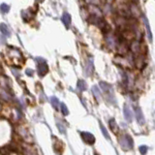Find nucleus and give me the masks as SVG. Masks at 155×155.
I'll return each mask as SVG.
<instances>
[{
  "mask_svg": "<svg viewBox=\"0 0 155 155\" xmlns=\"http://www.w3.org/2000/svg\"><path fill=\"white\" fill-rule=\"evenodd\" d=\"M92 92H93V94H94V96H95L96 99H100V97H101V92H100V90H99V88H98V86H96V85H94V86L92 87Z\"/></svg>",
  "mask_w": 155,
  "mask_h": 155,
  "instance_id": "nucleus-14",
  "label": "nucleus"
},
{
  "mask_svg": "<svg viewBox=\"0 0 155 155\" xmlns=\"http://www.w3.org/2000/svg\"><path fill=\"white\" fill-rule=\"evenodd\" d=\"M119 141H120V144H121V146L123 147L124 149L128 150V149L133 148V140L130 136L125 135V136L120 138Z\"/></svg>",
  "mask_w": 155,
  "mask_h": 155,
  "instance_id": "nucleus-2",
  "label": "nucleus"
},
{
  "mask_svg": "<svg viewBox=\"0 0 155 155\" xmlns=\"http://www.w3.org/2000/svg\"><path fill=\"white\" fill-rule=\"evenodd\" d=\"M39 1H43V0H39Z\"/></svg>",
  "mask_w": 155,
  "mask_h": 155,
  "instance_id": "nucleus-21",
  "label": "nucleus"
},
{
  "mask_svg": "<svg viewBox=\"0 0 155 155\" xmlns=\"http://www.w3.org/2000/svg\"><path fill=\"white\" fill-rule=\"evenodd\" d=\"M78 88L80 91H84L86 89V83L83 80H78Z\"/></svg>",
  "mask_w": 155,
  "mask_h": 155,
  "instance_id": "nucleus-10",
  "label": "nucleus"
},
{
  "mask_svg": "<svg viewBox=\"0 0 155 155\" xmlns=\"http://www.w3.org/2000/svg\"><path fill=\"white\" fill-rule=\"evenodd\" d=\"M0 31H1V33H3L6 36L10 35V30L5 23H0Z\"/></svg>",
  "mask_w": 155,
  "mask_h": 155,
  "instance_id": "nucleus-9",
  "label": "nucleus"
},
{
  "mask_svg": "<svg viewBox=\"0 0 155 155\" xmlns=\"http://www.w3.org/2000/svg\"><path fill=\"white\" fill-rule=\"evenodd\" d=\"M60 105V110H61V112H62L63 115H68L69 114V110H68V108L64 103H59Z\"/></svg>",
  "mask_w": 155,
  "mask_h": 155,
  "instance_id": "nucleus-13",
  "label": "nucleus"
},
{
  "mask_svg": "<svg viewBox=\"0 0 155 155\" xmlns=\"http://www.w3.org/2000/svg\"><path fill=\"white\" fill-rule=\"evenodd\" d=\"M92 72H93V61L92 59H89V61L86 63V66H85V75L90 76Z\"/></svg>",
  "mask_w": 155,
  "mask_h": 155,
  "instance_id": "nucleus-7",
  "label": "nucleus"
},
{
  "mask_svg": "<svg viewBox=\"0 0 155 155\" xmlns=\"http://www.w3.org/2000/svg\"><path fill=\"white\" fill-rule=\"evenodd\" d=\"M9 10H10V7H9L7 4H4V3H3V4L0 5V11L3 12V13H8Z\"/></svg>",
  "mask_w": 155,
  "mask_h": 155,
  "instance_id": "nucleus-15",
  "label": "nucleus"
},
{
  "mask_svg": "<svg viewBox=\"0 0 155 155\" xmlns=\"http://www.w3.org/2000/svg\"><path fill=\"white\" fill-rule=\"evenodd\" d=\"M123 114H124V118L126 119L128 122L132 121L133 114H132V112H131V110H130V108L128 107L127 105H124V107H123Z\"/></svg>",
  "mask_w": 155,
  "mask_h": 155,
  "instance_id": "nucleus-6",
  "label": "nucleus"
},
{
  "mask_svg": "<svg viewBox=\"0 0 155 155\" xmlns=\"http://www.w3.org/2000/svg\"><path fill=\"white\" fill-rule=\"evenodd\" d=\"M48 70H49V68H48V65H47L46 61L44 59H42V62H39V64H38V73H39V75L43 77V76H45L46 74L48 73Z\"/></svg>",
  "mask_w": 155,
  "mask_h": 155,
  "instance_id": "nucleus-4",
  "label": "nucleus"
},
{
  "mask_svg": "<svg viewBox=\"0 0 155 155\" xmlns=\"http://www.w3.org/2000/svg\"><path fill=\"white\" fill-rule=\"evenodd\" d=\"M51 105H53V107L55 108V110H58V107H59V101L56 97H51Z\"/></svg>",
  "mask_w": 155,
  "mask_h": 155,
  "instance_id": "nucleus-11",
  "label": "nucleus"
},
{
  "mask_svg": "<svg viewBox=\"0 0 155 155\" xmlns=\"http://www.w3.org/2000/svg\"><path fill=\"white\" fill-rule=\"evenodd\" d=\"M80 137H82V141L87 144H93L95 142V137L89 132H82L80 133Z\"/></svg>",
  "mask_w": 155,
  "mask_h": 155,
  "instance_id": "nucleus-3",
  "label": "nucleus"
},
{
  "mask_svg": "<svg viewBox=\"0 0 155 155\" xmlns=\"http://www.w3.org/2000/svg\"><path fill=\"white\" fill-rule=\"evenodd\" d=\"M26 74H27L28 76H32L33 75V71H31L30 69H27V70H26Z\"/></svg>",
  "mask_w": 155,
  "mask_h": 155,
  "instance_id": "nucleus-20",
  "label": "nucleus"
},
{
  "mask_svg": "<svg viewBox=\"0 0 155 155\" xmlns=\"http://www.w3.org/2000/svg\"><path fill=\"white\" fill-rule=\"evenodd\" d=\"M135 112H136V118H137L138 123L141 125H144V122H146V120H144V114H142V110L140 109V108H137L136 110H135Z\"/></svg>",
  "mask_w": 155,
  "mask_h": 155,
  "instance_id": "nucleus-5",
  "label": "nucleus"
},
{
  "mask_svg": "<svg viewBox=\"0 0 155 155\" xmlns=\"http://www.w3.org/2000/svg\"><path fill=\"white\" fill-rule=\"evenodd\" d=\"M144 23H146V26L147 33H148V38H149V40L151 41L152 36H151V33H150V29H149V26H148V23H147V19H146V18H144Z\"/></svg>",
  "mask_w": 155,
  "mask_h": 155,
  "instance_id": "nucleus-17",
  "label": "nucleus"
},
{
  "mask_svg": "<svg viewBox=\"0 0 155 155\" xmlns=\"http://www.w3.org/2000/svg\"><path fill=\"white\" fill-rule=\"evenodd\" d=\"M100 85H101V88H102V90L105 92V94L107 95V97L109 98L110 102L112 100V102L114 103L115 99H114V90H112V85L109 84V83H107V82H101Z\"/></svg>",
  "mask_w": 155,
  "mask_h": 155,
  "instance_id": "nucleus-1",
  "label": "nucleus"
},
{
  "mask_svg": "<svg viewBox=\"0 0 155 155\" xmlns=\"http://www.w3.org/2000/svg\"><path fill=\"white\" fill-rule=\"evenodd\" d=\"M57 128L61 134H66V129L64 127V125H62L61 123H57Z\"/></svg>",
  "mask_w": 155,
  "mask_h": 155,
  "instance_id": "nucleus-18",
  "label": "nucleus"
},
{
  "mask_svg": "<svg viewBox=\"0 0 155 155\" xmlns=\"http://www.w3.org/2000/svg\"><path fill=\"white\" fill-rule=\"evenodd\" d=\"M147 146H141L139 147V150H140V152H141V154H142V155H146V152H147Z\"/></svg>",
  "mask_w": 155,
  "mask_h": 155,
  "instance_id": "nucleus-16",
  "label": "nucleus"
},
{
  "mask_svg": "<svg viewBox=\"0 0 155 155\" xmlns=\"http://www.w3.org/2000/svg\"><path fill=\"white\" fill-rule=\"evenodd\" d=\"M109 124H110V129H112L114 132H115L114 127L116 126V124H115V120L114 119H110V121H109Z\"/></svg>",
  "mask_w": 155,
  "mask_h": 155,
  "instance_id": "nucleus-19",
  "label": "nucleus"
},
{
  "mask_svg": "<svg viewBox=\"0 0 155 155\" xmlns=\"http://www.w3.org/2000/svg\"><path fill=\"white\" fill-rule=\"evenodd\" d=\"M61 19H62L63 23L65 24L67 27H68L69 25H70V23H71V17H70V15H69V14L64 13L62 15V18H61Z\"/></svg>",
  "mask_w": 155,
  "mask_h": 155,
  "instance_id": "nucleus-8",
  "label": "nucleus"
},
{
  "mask_svg": "<svg viewBox=\"0 0 155 155\" xmlns=\"http://www.w3.org/2000/svg\"><path fill=\"white\" fill-rule=\"evenodd\" d=\"M100 129H101V131H102L103 136H104L107 140H110V135H109V133H108V130L106 129L104 125H103V124H100Z\"/></svg>",
  "mask_w": 155,
  "mask_h": 155,
  "instance_id": "nucleus-12",
  "label": "nucleus"
}]
</instances>
